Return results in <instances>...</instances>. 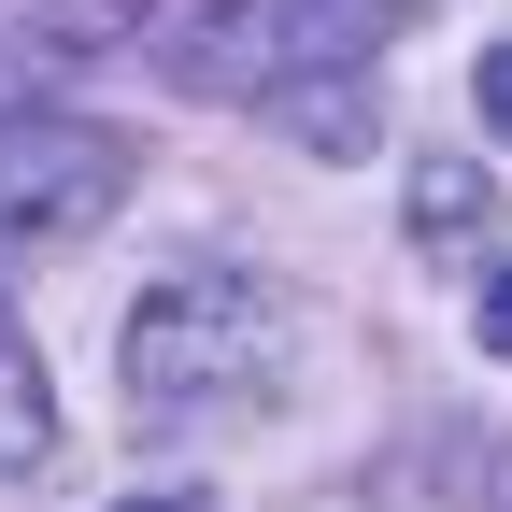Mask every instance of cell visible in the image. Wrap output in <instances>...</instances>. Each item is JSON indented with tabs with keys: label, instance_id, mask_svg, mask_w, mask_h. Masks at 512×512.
I'll list each match as a JSON object with an SVG mask.
<instances>
[{
	"label": "cell",
	"instance_id": "1",
	"mask_svg": "<svg viewBox=\"0 0 512 512\" xmlns=\"http://www.w3.org/2000/svg\"><path fill=\"white\" fill-rule=\"evenodd\" d=\"M271 356H285V299L256 271H171L128 313V413L185 427V413L242 399V384H271Z\"/></svg>",
	"mask_w": 512,
	"mask_h": 512
},
{
	"label": "cell",
	"instance_id": "2",
	"mask_svg": "<svg viewBox=\"0 0 512 512\" xmlns=\"http://www.w3.org/2000/svg\"><path fill=\"white\" fill-rule=\"evenodd\" d=\"M413 29V0H200L171 43V72L200 100H299L313 72H370V43Z\"/></svg>",
	"mask_w": 512,
	"mask_h": 512
},
{
	"label": "cell",
	"instance_id": "3",
	"mask_svg": "<svg viewBox=\"0 0 512 512\" xmlns=\"http://www.w3.org/2000/svg\"><path fill=\"white\" fill-rule=\"evenodd\" d=\"M114 200H128V143H114V128H43V114H15V128H0V285L29 271V256L86 242Z\"/></svg>",
	"mask_w": 512,
	"mask_h": 512
},
{
	"label": "cell",
	"instance_id": "4",
	"mask_svg": "<svg viewBox=\"0 0 512 512\" xmlns=\"http://www.w3.org/2000/svg\"><path fill=\"white\" fill-rule=\"evenodd\" d=\"M114 43H143V0H0V114H29L43 86L100 72Z\"/></svg>",
	"mask_w": 512,
	"mask_h": 512
},
{
	"label": "cell",
	"instance_id": "5",
	"mask_svg": "<svg viewBox=\"0 0 512 512\" xmlns=\"http://www.w3.org/2000/svg\"><path fill=\"white\" fill-rule=\"evenodd\" d=\"M43 441H57V413H43V356L0 328V484H15V470H43Z\"/></svg>",
	"mask_w": 512,
	"mask_h": 512
},
{
	"label": "cell",
	"instance_id": "6",
	"mask_svg": "<svg viewBox=\"0 0 512 512\" xmlns=\"http://www.w3.org/2000/svg\"><path fill=\"white\" fill-rule=\"evenodd\" d=\"M484 128L512 143V43H484Z\"/></svg>",
	"mask_w": 512,
	"mask_h": 512
},
{
	"label": "cell",
	"instance_id": "7",
	"mask_svg": "<svg viewBox=\"0 0 512 512\" xmlns=\"http://www.w3.org/2000/svg\"><path fill=\"white\" fill-rule=\"evenodd\" d=\"M484 356H512V271H484Z\"/></svg>",
	"mask_w": 512,
	"mask_h": 512
},
{
	"label": "cell",
	"instance_id": "8",
	"mask_svg": "<svg viewBox=\"0 0 512 512\" xmlns=\"http://www.w3.org/2000/svg\"><path fill=\"white\" fill-rule=\"evenodd\" d=\"M128 512H185V498H128Z\"/></svg>",
	"mask_w": 512,
	"mask_h": 512
}]
</instances>
